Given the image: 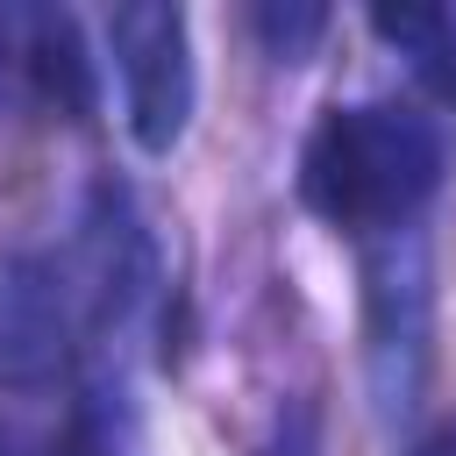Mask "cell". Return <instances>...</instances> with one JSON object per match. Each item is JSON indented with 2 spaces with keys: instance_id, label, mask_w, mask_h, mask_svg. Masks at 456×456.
<instances>
[{
  "instance_id": "cell-1",
  "label": "cell",
  "mask_w": 456,
  "mask_h": 456,
  "mask_svg": "<svg viewBox=\"0 0 456 456\" xmlns=\"http://www.w3.org/2000/svg\"><path fill=\"white\" fill-rule=\"evenodd\" d=\"M442 185V135L399 100L335 107L299 157V192L321 221L356 235H406Z\"/></svg>"
},
{
  "instance_id": "cell-2",
  "label": "cell",
  "mask_w": 456,
  "mask_h": 456,
  "mask_svg": "<svg viewBox=\"0 0 456 456\" xmlns=\"http://www.w3.org/2000/svg\"><path fill=\"white\" fill-rule=\"evenodd\" d=\"M121 93H128V128L150 157H171L185 121H192V36L185 14L164 0H135L107 14Z\"/></svg>"
},
{
  "instance_id": "cell-3",
  "label": "cell",
  "mask_w": 456,
  "mask_h": 456,
  "mask_svg": "<svg viewBox=\"0 0 456 456\" xmlns=\"http://www.w3.org/2000/svg\"><path fill=\"white\" fill-rule=\"evenodd\" d=\"M71 285L43 256H0V385L43 392L71 356Z\"/></svg>"
},
{
  "instance_id": "cell-4",
  "label": "cell",
  "mask_w": 456,
  "mask_h": 456,
  "mask_svg": "<svg viewBox=\"0 0 456 456\" xmlns=\"http://www.w3.org/2000/svg\"><path fill=\"white\" fill-rule=\"evenodd\" d=\"M142 285H150L142 221H135L121 185H100L93 214H86V235H78V285H71V299H86L93 321H121L142 299Z\"/></svg>"
},
{
  "instance_id": "cell-5",
  "label": "cell",
  "mask_w": 456,
  "mask_h": 456,
  "mask_svg": "<svg viewBox=\"0 0 456 456\" xmlns=\"http://www.w3.org/2000/svg\"><path fill=\"white\" fill-rule=\"evenodd\" d=\"M28 93L57 114H86L93 107V64L78 50V21L71 14H50V7H28Z\"/></svg>"
},
{
  "instance_id": "cell-6",
  "label": "cell",
  "mask_w": 456,
  "mask_h": 456,
  "mask_svg": "<svg viewBox=\"0 0 456 456\" xmlns=\"http://www.w3.org/2000/svg\"><path fill=\"white\" fill-rule=\"evenodd\" d=\"M50 456H128V406H121V392L93 385V392L71 406V420L57 428Z\"/></svg>"
},
{
  "instance_id": "cell-7",
  "label": "cell",
  "mask_w": 456,
  "mask_h": 456,
  "mask_svg": "<svg viewBox=\"0 0 456 456\" xmlns=\"http://www.w3.org/2000/svg\"><path fill=\"white\" fill-rule=\"evenodd\" d=\"M378 28L392 43H413L428 57V71L442 78V93L456 100V14H378Z\"/></svg>"
},
{
  "instance_id": "cell-8",
  "label": "cell",
  "mask_w": 456,
  "mask_h": 456,
  "mask_svg": "<svg viewBox=\"0 0 456 456\" xmlns=\"http://www.w3.org/2000/svg\"><path fill=\"white\" fill-rule=\"evenodd\" d=\"M321 28H328V14H321V7H256V36H264V43H271V57H285V64H292Z\"/></svg>"
},
{
  "instance_id": "cell-9",
  "label": "cell",
  "mask_w": 456,
  "mask_h": 456,
  "mask_svg": "<svg viewBox=\"0 0 456 456\" xmlns=\"http://www.w3.org/2000/svg\"><path fill=\"white\" fill-rule=\"evenodd\" d=\"M28 86V7H0V107Z\"/></svg>"
},
{
  "instance_id": "cell-10",
  "label": "cell",
  "mask_w": 456,
  "mask_h": 456,
  "mask_svg": "<svg viewBox=\"0 0 456 456\" xmlns=\"http://www.w3.org/2000/svg\"><path fill=\"white\" fill-rule=\"evenodd\" d=\"M256 456H321V420H314V406H306V399H292V406L278 413V428H271V442H264Z\"/></svg>"
},
{
  "instance_id": "cell-11",
  "label": "cell",
  "mask_w": 456,
  "mask_h": 456,
  "mask_svg": "<svg viewBox=\"0 0 456 456\" xmlns=\"http://www.w3.org/2000/svg\"><path fill=\"white\" fill-rule=\"evenodd\" d=\"M413 456H456V420H449V428H435V435H428Z\"/></svg>"
},
{
  "instance_id": "cell-12",
  "label": "cell",
  "mask_w": 456,
  "mask_h": 456,
  "mask_svg": "<svg viewBox=\"0 0 456 456\" xmlns=\"http://www.w3.org/2000/svg\"><path fill=\"white\" fill-rule=\"evenodd\" d=\"M0 456H14V442H7V435H0Z\"/></svg>"
}]
</instances>
